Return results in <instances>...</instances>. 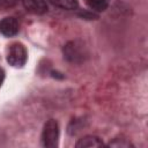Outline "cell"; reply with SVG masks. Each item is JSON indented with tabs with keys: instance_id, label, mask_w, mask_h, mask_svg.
I'll return each mask as SVG.
<instances>
[{
	"instance_id": "cell-2",
	"label": "cell",
	"mask_w": 148,
	"mask_h": 148,
	"mask_svg": "<svg viewBox=\"0 0 148 148\" xmlns=\"http://www.w3.org/2000/svg\"><path fill=\"white\" fill-rule=\"evenodd\" d=\"M28 59V53L23 44L21 43H13L7 53V61L10 66L13 67H23L27 62Z\"/></svg>"
},
{
	"instance_id": "cell-5",
	"label": "cell",
	"mask_w": 148,
	"mask_h": 148,
	"mask_svg": "<svg viewBox=\"0 0 148 148\" xmlns=\"http://www.w3.org/2000/svg\"><path fill=\"white\" fill-rule=\"evenodd\" d=\"M24 8L32 14L42 15L47 12V5L45 0H22Z\"/></svg>"
},
{
	"instance_id": "cell-7",
	"label": "cell",
	"mask_w": 148,
	"mask_h": 148,
	"mask_svg": "<svg viewBox=\"0 0 148 148\" xmlns=\"http://www.w3.org/2000/svg\"><path fill=\"white\" fill-rule=\"evenodd\" d=\"M53 6H57L59 8L66 9V10H74L77 8L79 3L76 0H46Z\"/></svg>"
},
{
	"instance_id": "cell-1",
	"label": "cell",
	"mask_w": 148,
	"mask_h": 148,
	"mask_svg": "<svg viewBox=\"0 0 148 148\" xmlns=\"http://www.w3.org/2000/svg\"><path fill=\"white\" fill-rule=\"evenodd\" d=\"M59 141V125L54 119H49L43 128L42 142L44 147L56 148Z\"/></svg>"
},
{
	"instance_id": "cell-8",
	"label": "cell",
	"mask_w": 148,
	"mask_h": 148,
	"mask_svg": "<svg viewBox=\"0 0 148 148\" xmlns=\"http://www.w3.org/2000/svg\"><path fill=\"white\" fill-rule=\"evenodd\" d=\"M87 5L96 12H103L108 7V0H86Z\"/></svg>"
},
{
	"instance_id": "cell-3",
	"label": "cell",
	"mask_w": 148,
	"mask_h": 148,
	"mask_svg": "<svg viewBox=\"0 0 148 148\" xmlns=\"http://www.w3.org/2000/svg\"><path fill=\"white\" fill-rule=\"evenodd\" d=\"M64 54L67 60L72 62H79L83 59V47L77 42H69L64 47Z\"/></svg>"
},
{
	"instance_id": "cell-4",
	"label": "cell",
	"mask_w": 148,
	"mask_h": 148,
	"mask_svg": "<svg viewBox=\"0 0 148 148\" xmlns=\"http://www.w3.org/2000/svg\"><path fill=\"white\" fill-rule=\"evenodd\" d=\"M0 32L6 37H13L18 32V23L14 17H5L0 21Z\"/></svg>"
},
{
	"instance_id": "cell-10",
	"label": "cell",
	"mask_w": 148,
	"mask_h": 148,
	"mask_svg": "<svg viewBox=\"0 0 148 148\" xmlns=\"http://www.w3.org/2000/svg\"><path fill=\"white\" fill-rule=\"evenodd\" d=\"M109 146H120V147H128V146H131V143L130 142H120V143H117V142H110V145Z\"/></svg>"
},
{
	"instance_id": "cell-11",
	"label": "cell",
	"mask_w": 148,
	"mask_h": 148,
	"mask_svg": "<svg viewBox=\"0 0 148 148\" xmlns=\"http://www.w3.org/2000/svg\"><path fill=\"white\" fill-rule=\"evenodd\" d=\"M3 80H5V71L0 68V87L3 83Z\"/></svg>"
},
{
	"instance_id": "cell-6",
	"label": "cell",
	"mask_w": 148,
	"mask_h": 148,
	"mask_svg": "<svg viewBox=\"0 0 148 148\" xmlns=\"http://www.w3.org/2000/svg\"><path fill=\"white\" fill-rule=\"evenodd\" d=\"M103 146H104L103 141L99 138L94 135H86L81 138L75 145L76 148H95V147H103Z\"/></svg>"
},
{
	"instance_id": "cell-9",
	"label": "cell",
	"mask_w": 148,
	"mask_h": 148,
	"mask_svg": "<svg viewBox=\"0 0 148 148\" xmlns=\"http://www.w3.org/2000/svg\"><path fill=\"white\" fill-rule=\"evenodd\" d=\"M17 2L18 0H0V9H9L16 6Z\"/></svg>"
}]
</instances>
